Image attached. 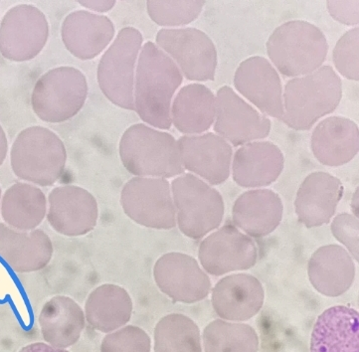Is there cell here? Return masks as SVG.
<instances>
[{
	"mask_svg": "<svg viewBox=\"0 0 359 352\" xmlns=\"http://www.w3.org/2000/svg\"><path fill=\"white\" fill-rule=\"evenodd\" d=\"M154 278L158 289L177 303L194 304L206 299L211 290L208 273L194 257L171 252L156 261Z\"/></svg>",
	"mask_w": 359,
	"mask_h": 352,
	"instance_id": "12",
	"label": "cell"
},
{
	"mask_svg": "<svg viewBox=\"0 0 359 352\" xmlns=\"http://www.w3.org/2000/svg\"><path fill=\"white\" fill-rule=\"evenodd\" d=\"M311 285L323 296L335 298L351 289L355 278V265L348 252L339 245L318 249L309 261Z\"/></svg>",
	"mask_w": 359,
	"mask_h": 352,
	"instance_id": "23",
	"label": "cell"
},
{
	"mask_svg": "<svg viewBox=\"0 0 359 352\" xmlns=\"http://www.w3.org/2000/svg\"><path fill=\"white\" fill-rule=\"evenodd\" d=\"M53 244L43 230L20 231L0 223V259L16 273H32L46 267Z\"/></svg>",
	"mask_w": 359,
	"mask_h": 352,
	"instance_id": "18",
	"label": "cell"
},
{
	"mask_svg": "<svg viewBox=\"0 0 359 352\" xmlns=\"http://www.w3.org/2000/svg\"><path fill=\"white\" fill-rule=\"evenodd\" d=\"M358 125L341 116H330L318 123L311 140L313 156L327 166L348 163L358 154Z\"/></svg>",
	"mask_w": 359,
	"mask_h": 352,
	"instance_id": "24",
	"label": "cell"
},
{
	"mask_svg": "<svg viewBox=\"0 0 359 352\" xmlns=\"http://www.w3.org/2000/svg\"><path fill=\"white\" fill-rule=\"evenodd\" d=\"M43 339L50 346L67 349L77 344L86 325L80 304L66 296L48 299L38 318Z\"/></svg>",
	"mask_w": 359,
	"mask_h": 352,
	"instance_id": "27",
	"label": "cell"
},
{
	"mask_svg": "<svg viewBox=\"0 0 359 352\" xmlns=\"http://www.w3.org/2000/svg\"><path fill=\"white\" fill-rule=\"evenodd\" d=\"M264 299L260 280L248 273H235L216 284L211 301L214 311L223 320L244 322L260 311Z\"/></svg>",
	"mask_w": 359,
	"mask_h": 352,
	"instance_id": "19",
	"label": "cell"
},
{
	"mask_svg": "<svg viewBox=\"0 0 359 352\" xmlns=\"http://www.w3.org/2000/svg\"><path fill=\"white\" fill-rule=\"evenodd\" d=\"M151 337L135 325H125L107 334L101 344V352H151Z\"/></svg>",
	"mask_w": 359,
	"mask_h": 352,
	"instance_id": "34",
	"label": "cell"
},
{
	"mask_svg": "<svg viewBox=\"0 0 359 352\" xmlns=\"http://www.w3.org/2000/svg\"><path fill=\"white\" fill-rule=\"evenodd\" d=\"M182 79L175 62L154 43L147 42L135 77V109L140 118L152 127L170 128L171 100Z\"/></svg>",
	"mask_w": 359,
	"mask_h": 352,
	"instance_id": "1",
	"label": "cell"
},
{
	"mask_svg": "<svg viewBox=\"0 0 359 352\" xmlns=\"http://www.w3.org/2000/svg\"><path fill=\"white\" fill-rule=\"evenodd\" d=\"M120 158L126 170L137 177L165 180L184 172L175 137L144 123L126 130L120 142Z\"/></svg>",
	"mask_w": 359,
	"mask_h": 352,
	"instance_id": "3",
	"label": "cell"
},
{
	"mask_svg": "<svg viewBox=\"0 0 359 352\" xmlns=\"http://www.w3.org/2000/svg\"><path fill=\"white\" fill-rule=\"evenodd\" d=\"M133 309V299L125 287L104 284L90 292L84 313L86 320L94 330L110 334L128 325Z\"/></svg>",
	"mask_w": 359,
	"mask_h": 352,
	"instance_id": "28",
	"label": "cell"
},
{
	"mask_svg": "<svg viewBox=\"0 0 359 352\" xmlns=\"http://www.w3.org/2000/svg\"><path fill=\"white\" fill-rule=\"evenodd\" d=\"M61 34L71 54L81 60H91L110 44L115 36V26L107 16L79 11L65 18Z\"/></svg>",
	"mask_w": 359,
	"mask_h": 352,
	"instance_id": "21",
	"label": "cell"
},
{
	"mask_svg": "<svg viewBox=\"0 0 359 352\" xmlns=\"http://www.w3.org/2000/svg\"><path fill=\"white\" fill-rule=\"evenodd\" d=\"M80 6L87 7V8L93 9V11H97V13H108L114 6H116L115 0H110V1H78Z\"/></svg>",
	"mask_w": 359,
	"mask_h": 352,
	"instance_id": "38",
	"label": "cell"
},
{
	"mask_svg": "<svg viewBox=\"0 0 359 352\" xmlns=\"http://www.w3.org/2000/svg\"><path fill=\"white\" fill-rule=\"evenodd\" d=\"M342 195L344 185L339 178L320 171L311 173L299 187L294 201L299 222L308 228L327 224Z\"/></svg>",
	"mask_w": 359,
	"mask_h": 352,
	"instance_id": "20",
	"label": "cell"
},
{
	"mask_svg": "<svg viewBox=\"0 0 359 352\" xmlns=\"http://www.w3.org/2000/svg\"><path fill=\"white\" fill-rule=\"evenodd\" d=\"M0 210L6 225L16 230H34L46 217V196L34 185L15 183L2 196Z\"/></svg>",
	"mask_w": 359,
	"mask_h": 352,
	"instance_id": "30",
	"label": "cell"
},
{
	"mask_svg": "<svg viewBox=\"0 0 359 352\" xmlns=\"http://www.w3.org/2000/svg\"><path fill=\"white\" fill-rule=\"evenodd\" d=\"M48 203L47 220L59 234L84 236L96 227L99 206L88 190L75 185L56 187L50 192Z\"/></svg>",
	"mask_w": 359,
	"mask_h": 352,
	"instance_id": "14",
	"label": "cell"
},
{
	"mask_svg": "<svg viewBox=\"0 0 359 352\" xmlns=\"http://www.w3.org/2000/svg\"><path fill=\"white\" fill-rule=\"evenodd\" d=\"M283 209L282 199L273 190H250L235 201L233 222L249 236H268L280 225Z\"/></svg>",
	"mask_w": 359,
	"mask_h": 352,
	"instance_id": "25",
	"label": "cell"
},
{
	"mask_svg": "<svg viewBox=\"0 0 359 352\" xmlns=\"http://www.w3.org/2000/svg\"><path fill=\"white\" fill-rule=\"evenodd\" d=\"M198 257L205 272L222 276L253 268L258 250L251 238L240 232L234 225L227 224L201 242Z\"/></svg>",
	"mask_w": 359,
	"mask_h": 352,
	"instance_id": "13",
	"label": "cell"
},
{
	"mask_svg": "<svg viewBox=\"0 0 359 352\" xmlns=\"http://www.w3.org/2000/svg\"><path fill=\"white\" fill-rule=\"evenodd\" d=\"M0 202H1V189H0Z\"/></svg>",
	"mask_w": 359,
	"mask_h": 352,
	"instance_id": "41",
	"label": "cell"
},
{
	"mask_svg": "<svg viewBox=\"0 0 359 352\" xmlns=\"http://www.w3.org/2000/svg\"><path fill=\"white\" fill-rule=\"evenodd\" d=\"M156 43L170 54L187 79L213 81L217 66L215 45L201 30L195 28L161 29Z\"/></svg>",
	"mask_w": 359,
	"mask_h": 352,
	"instance_id": "11",
	"label": "cell"
},
{
	"mask_svg": "<svg viewBox=\"0 0 359 352\" xmlns=\"http://www.w3.org/2000/svg\"><path fill=\"white\" fill-rule=\"evenodd\" d=\"M234 85L263 113L282 120V83L279 74L267 59L255 56L242 62L235 73Z\"/></svg>",
	"mask_w": 359,
	"mask_h": 352,
	"instance_id": "17",
	"label": "cell"
},
{
	"mask_svg": "<svg viewBox=\"0 0 359 352\" xmlns=\"http://www.w3.org/2000/svg\"><path fill=\"white\" fill-rule=\"evenodd\" d=\"M87 95L84 74L76 68L59 67L39 78L33 89L31 104L40 120L63 123L79 113Z\"/></svg>",
	"mask_w": 359,
	"mask_h": 352,
	"instance_id": "7",
	"label": "cell"
},
{
	"mask_svg": "<svg viewBox=\"0 0 359 352\" xmlns=\"http://www.w3.org/2000/svg\"><path fill=\"white\" fill-rule=\"evenodd\" d=\"M342 97L341 78L330 66L287 83L282 121L297 130H310L337 108Z\"/></svg>",
	"mask_w": 359,
	"mask_h": 352,
	"instance_id": "2",
	"label": "cell"
},
{
	"mask_svg": "<svg viewBox=\"0 0 359 352\" xmlns=\"http://www.w3.org/2000/svg\"><path fill=\"white\" fill-rule=\"evenodd\" d=\"M154 352H202L201 330L182 313L163 316L154 328Z\"/></svg>",
	"mask_w": 359,
	"mask_h": 352,
	"instance_id": "31",
	"label": "cell"
},
{
	"mask_svg": "<svg viewBox=\"0 0 359 352\" xmlns=\"http://www.w3.org/2000/svg\"><path fill=\"white\" fill-rule=\"evenodd\" d=\"M177 144L185 170L212 185H219L229 177L232 147L222 137L212 133L182 137Z\"/></svg>",
	"mask_w": 359,
	"mask_h": 352,
	"instance_id": "16",
	"label": "cell"
},
{
	"mask_svg": "<svg viewBox=\"0 0 359 352\" xmlns=\"http://www.w3.org/2000/svg\"><path fill=\"white\" fill-rule=\"evenodd\" d=\"M335 67L349 80L358 81V28L347 31L334 50Z\"/></svg>",
	"mask_w": 359,
	"mask_h": 352,
	"instance_id": "35",
	"label": "cell"
},
{
	"mask_svg": "<svg viewBox=\"0 0 359 352\" xmlns=\"http://www.w3.org/2000/svg\"><path fill=\"white\" fill-rule=\"evenodd\" d=\"M284 170V156L270 142L247 144L236 151L233 161V180L242 187H267Z\"/></svg>",
	"mask_w": 359,
	"mask_h": 352,
	"instance_id": "22",
	"label": "cell"
},
{
	"mask_svg": "<svg viewBox=\"0 0 359 352\" xmlns=\"http://www.w3.org/2000/svg\"><path fill=\"white\" fill-rule=\"evenodd\" d=\"M358 219L348 213L339 214L332 224V232L358 261Z\"/></svg>",
	"mask_w": 359,
	"mask_h": 352,
	"instance_id": "36",
	"label": "cell"
},
{
	"mask_svg": "<svg viewBox=\"0 0 359 352\" xmlns=\"http://www.w3.org/2000/svg\"><path fill=\"white\" fill-rule=\"evenodd\" d=\"M205 352H258L259 339L256 330L245 323L216 320L203 332Z\"/></svg>",
	"mask_w": 359,
	"mask_h": 352,
	"instance_id": "32",
	"label": "cell"
},
{
	"mask_svg": "<svg viewBox=\"0 0 359 352\" xmlns=\"http://www.w3.org/2000/svg\"><path fill=\"white\" fill-rule=\"evenodd\" d=\"M171 123L183 134H201L209 130L216 116L215 96L206 86L183 87L173 101Z\"/></svg>",
	"mask_w": 359,
	"mask_h": 352,
	"instance_id": "29",
	"label": "cell"
},
{
	"mask_svg": "<svg viewBox=\"0 0 359 352\" xmlns=\"http://www.w3.org/2000/svg\"><path fill=\"white\" fill-rule=\"evenodd\" d=\"M268 55L287 77L309 75L323 65L329 44L317 26L306 21H289L273 32L267 43Z\"/></svg>",
	"mask_w": 359,
	"mask_h": 352,
	"instance_id": "4",
	"label": "cell"
},
{
	"mask_svg": "<svg viewBox=\"0 0 359 352\" xmlns=\"http://www.w3.org/2000/svg\"><path fill=\"white\" fill-rule=\"evenodd\" d=\"M14 175L25 182L50 187L61 177L67 161L63 142L48 128H25L14 140L11 154Z\"/></svg>",
	"mask_w": 359,
	"mask_h": 352,
	"instance_id": "5",
	"label": "cell"
},
{
	"mask_svg": "<svg viewBox=\"0 0 359 352\" xmlns=\"http://www.w3.org/2000/svg\"><path fill=\"white\" fill-rule=\"evenodd\" d=\"M18 352H70L67 349L57 348L50 346L48 344L44 342H34V344H28Z\"/></svg>",
	"mask_w": 359,
	"mask_h": 352,
	"instance_id": "39",
	"label": "cell"
},
{
	"mask_svg": "<svg viewBox=\"0 0 359 352\" xmlns=\"http://www.w3.org/2000/svg\"><path fill=\"white\" fill-rule=\"evenodd\" d=\"M49 36L46 16L37 7L20 4L0 23V53L15 62L29 61L44 48Z\"/></svg>",
	"mask_w": 359,
	"mask_h": 352,
	"instance_id": "10",
	"label": "cell"
},
{
	"mask_svg": "<svg viewBox=\"0 0 359 352\" xmlns=\"http://www.w3.org/2000/svg\"><path fill=\"white\" fill-rule=\"evenodd\" d=\"M214 130L238 147L270 134L271 122L252 108L228 86L220 88L216 100Z\"/></svg>",
	"mask_w": 359,
	"mask_h": 352,
	"instance_id": "15",
	"label": "cell"
},
{
	"mask_svg": "<svg viewBox=\"0 0 359 352\" xmlns=\"http://www.w3.org/2000/svg\"><path fill=\"white\" fill-rule=\"evenodd\" d=\"M205 1H156L147 2L149 18L161 26L187 25L201 15Z\"/></svg>",
	"mask_w": 359,
	"mask_h": 352,
	"instance_id": "33",
	"label": "cell"
},
{
	"mask_svg": "<svg viewBox=\"0 0 359 352\" xmlns=\"http://www.w3.org/2000/svg\"><path fill=\"white\" fill-rule=\"evenodd\" d=\"M330 13L332 18L346 25H358V1H329Z\"/></svg>",
	"mask_w": 359,
	"mask_h": 352,
	"instance_id": "37",
	"label": "cell"
},
{
	"mask_svg": "<svg viewBox=\"0 0 359 352\" xmlns=\"http://www.w3.org/2000/svg\"><path fill=\"white\" fill-rule=\"evenodd\" d=\"M358 311L346 306L327 309L313 325L311 352H359Z\"/></svg>",
	"mask_w": 359,
	"mask_h": 352,
	"instance_id": "26",
	"label": "cell"
},
{
	"mask_svg": "<svg viewBox=\"0 0 359 352\" xmlns=\"http://www.w3.org/2000/svg\"><path fill=\"white\" fill-rule=\"evenodd\" d=\"M121 205L128 218L144 227L170 230L177 226L170 184L165 178L128 180L121 194Z\"/></svg>",
	"mask_w": 359,
	"mask_h": 352,
	"instance_id": "9",
	"label": "cell"
},
{
	"mask_svg": "<svg viewBox=\"0 0 359 352\" xmlns=\"http://www.w3.org/2000/svg\"><path fill=\"white\" fill-rule=\"evenodd\" d=\"M7 151H8V142H7L6 135L4 128L0 126V165H2L6 161Z\"/></svg>",
	"mask_w": 359,
	"mask_h": 352,
	"instance_id": "40",
	"label": "cell"
},
{
	"mask_svg": "<svg viewBox=\"0 0 359 352\" xmlns=\"http://www.w3.org/2000/svg\"><path fill=\"white\" fill-rule=\"evenodd\" d=\"M142 44V35L125 27L102 57L97 67V82L104 96L120 108L135 109V66Z\"/></svg>",
	"mask_w": 359,
	"mask_h": 352,
	"instance_id": "8",
	"label": "cell"
},
{
	"mask_svg": "<svg viewBox=\"0 0 359 352\" xmlns=\"http://www.w3.org/2000/svg\"><path fill=\"white\" fill-rule=\"evenodd\" d=\"M170 189L178 228L185 236L199 240L219 227L225 205L217 190L190 173L173 180Z\"/></svg>",
	"mask_w": 359,
	"mask_h": 352,
	"instance_id": "6",
	"label": "cell"
}]
</instances>
